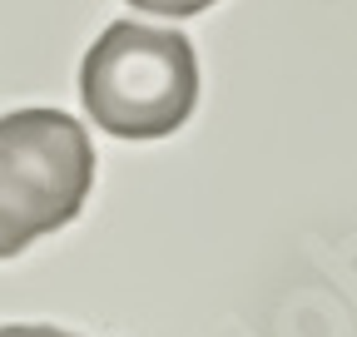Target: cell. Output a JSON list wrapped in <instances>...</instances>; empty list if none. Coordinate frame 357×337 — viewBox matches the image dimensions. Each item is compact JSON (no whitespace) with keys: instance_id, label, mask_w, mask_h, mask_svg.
<instances>
[{"instance_id":"cell-1","label":"cell","mask_w":357,"mask_h":337,"mask_svg":"<svg viewBox=\"0 0 357 337\" xmlns=\"http://www.w3.org/2000/svg\"><path fill=\"white\" fill-rule=\"evenodd\" d=\"M79 100L114 139H164L199 104V60L178 30L114 20L79 65Z\"/></svg>"},{"instance_id":"cell-2","label":"cell","mask_w":357,"mask_h":337,"mask_svg":"<svg viewBox=\"0 0 357 337\" xmlns=\"http://www.w3.org/2000/svg\"><path fill=\"white\" fill-rule=\"evenodd\" d=\"M95 189V149L65 109L0 114V258L79 219Z\"/></svg>"},{"instance_id":"cell-4","label":"cell","mask_w":357,"mask_h":337,"mask_svg":"<svg viewBox=\"0 0 357 337\" xmlns=\"http://www.w3.org/2000/svg\"><path fill=\"white\" fill-rule=\"evenodd\" d=\"M0 337H75V332H60V327H40V322H10V327H0Z\"/></svg>"},{"instance_id":"cell-3","label":"cell","mask_w":357,"mask_h":337,"mask_svg":"<svg viewBox=\"0 0 357 337\" xmlns=\"http://www.w3.org/2000/svg\"><path fill=\"white\" fill-rule=\"evenodd\" d=\"M129 6H139V10H149V15L184 20V15H199V10H208L213 0H129Z\"/></svg>"}]
</instances>
